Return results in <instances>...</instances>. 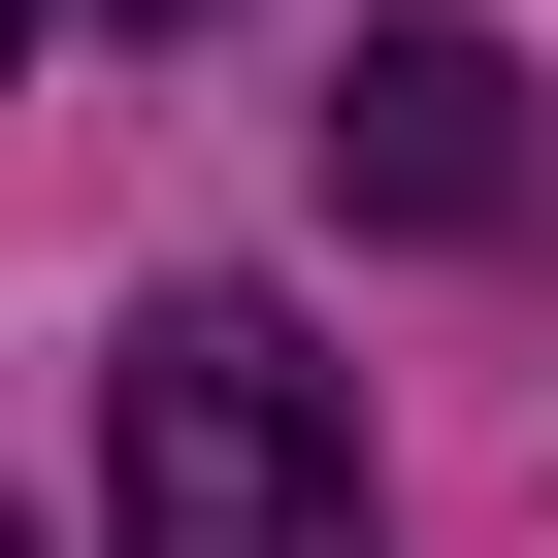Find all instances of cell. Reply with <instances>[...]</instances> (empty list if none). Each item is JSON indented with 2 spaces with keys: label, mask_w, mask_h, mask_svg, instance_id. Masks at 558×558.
<instances>
[{
  "label": "cell",
  "mask_w": 558,
  "mask_h": 558,
  "mask_svg": "<svg viewBox=\"0 0 558 558\" xmlns=\"http://www.w3.org/2000/svg\"><path fill=\"white\" fill-rule=\"evenodd\" d=\"M99 558H362V427L263 296H132V395H99Z\"/></svg>",
  "instance_id": "1"
},
{
  "label": "cell",
  "mask_w": 558,
  "mask_h": 558,
  "mask_svg": "<svg viewBox=\"0 0 558 558\" xmlns=\"http://www.w3.org/2000/svg\"><path fill=\"white\" fill-rule=\"evenodd\" d=\"M329 197H395V230H525V66L460 34V0L329 66Z\"/></svg>",
  "instance_id": "2"
},
{
  "label": "cell",
  "mask_w": 558,
  "mask_h": 558,
  "mask_svg": "<svg viewBox=\"0 0 558 558\" xmlns=\"http://www.w3.org/2000/svg\"><path fill=\"white\" fill-rule=\"evenodd\" d=\"M0 34H34V0H0Z\"/></svg>",
  "instance_id": "3"
},
{
  "label": "cell",
  "mask_w": 558,
  "mask_h": 558,
  "mask_svg": "<svg viewBox=\"0 0 558 558\" xmlns=\"http://www.w3.org/2000/svg\"><path fill=\"white\" fill-rule=\"evenodd\" d=\"M132 34H165V0H132Z\"/></svg>",
  "instance_id": "4"
},
{
  "label": "cell",
  "mask_w": 558,
  "mask_h": 558,
  "mask_svg": "<svg viewBox=\"0 0 558 558\" xmlns=\"http://www.w3.org/2000/svg\"><path fill=\"white\" fill-rule=\"evenodd\" d=\"M0 558H34V525H0Z\"/></svg>",
  "instance_id": "5"
}]
</instances>
